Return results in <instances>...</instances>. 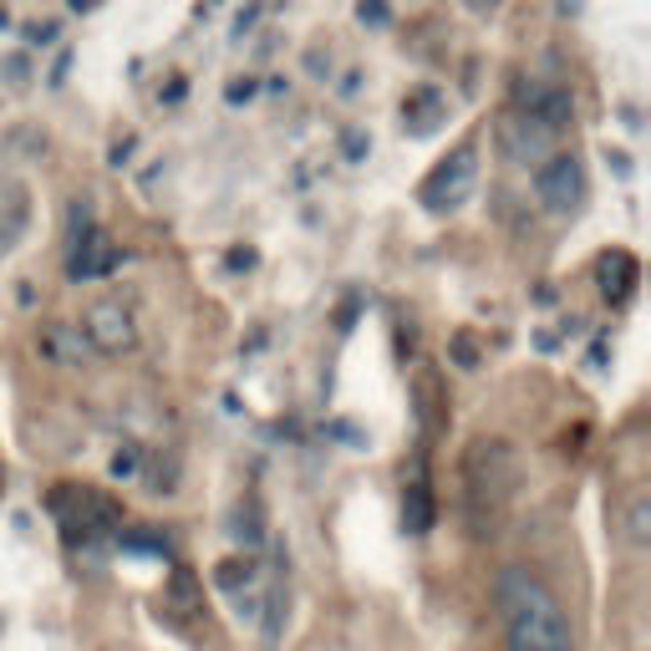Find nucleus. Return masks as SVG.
<instances>
[{
	"instance_id": "obj_8",
	"label": "nucleus",
	"mask_w": 651,
	"mask_h": 651,
	"mask_svg": "<svg viewBox=\"0 0 651 651\" xmlns=\"http://www.w3.org/2000/svg\"><path fill=\"white\" fill-rule=\"evenodd\" d=\"M122 260H128V250L107 240L97 225L82 229L77 240H67V280H102V275H112Z\"/></svg>"
},
{
	"instance_id": "obj_6",
	"label": "nucleus",
	"mask_w": 651,
	"mask_h": 651,
	"mask_svg": "<svg viewBox=\"0 0 651 651\" xmlns=\"http://www.w3.org/2000/svg\"><path fill=\"white\" fill-rule=\"evenodd\" d=\"M474 159H479L474 148H458L453 159H443V169L427 173V184H423V194H417V199H423L433 214L458 209V204L468 199V188H474V173H479V163H474Z\"/></svg>"
},
{
	"instance_id": "obj_14",
	"label": "nucleus",
	"mask_w": 651,
	"mask_h": 651,
	"mask_svg": "<svg viewBox=\"0 0 651 651\" xmlns=\"http://www.w3.org/2000/svg\"><path fill=\"white\" fill-rule=\"evenodd\" d=\"M647 534H651V499L637 493L631 509H626V540H631V545H647Z\"/></svg>"
},
{
	"instance_id": "obj_3",
	"label": "nucleus",
	"mask_w": 651,
	"mask_h": 651,
	"mask_svg": "<svg viewBox=\"0 0 651 651\" xmlns=\"http://www.w3.org/2000/svg\"><path fill=\"white\" fill-rule=\"evenodd\" d=\"M77 326H82V336H87V346H93V357H128V351H138V341H143L133 301H122V295L93 301V306L82 311Z\"/></svg>"
},
{
	"instance_id": "obj_7",
	"label": "nucleus",
	"mask_w": 651,
	"mask_h": 651,
	"mask_svg": "<svg viewBox=\"0 0 651 651\" xmlns=\"http://www.w3.org/2000/svg\"><path fill=\"white\" fill-rule=\"evenodd\" d=\"M36 357L56 372H82L93 361V346L82 336L77 321H41L36 326Z\"/></svg>"
},
{
	"instance_id": "obj_19",
	"label": "nucleus",
	"mask_w": 651,
	"mask_h": 651,
	"mask_svg": "<svg viewBox=\"0 0 651 651\" xmlns=\"http://www.w3.org/2000/svg\"><path fill=\"white\" fill-rule=\"evenodd\" d=\"M229 265H235V270H240V265L250 270V265H254V250H235V254H229Z\"/></svg>"
},
{
	"instance_id": "obj_10",
	"label": "nucleus",
	"mask_w": 651,
	"mask_h": 651,
	"mask_svg": "<svg viewBox=\"0 0 651 651\" xmlns=\"http://www.w3.org/2000/svg\"><path fill=\"white\" fill-rule=\"evenodd\" d=\"M31 229V188L21 178H0V254H11Z\"/></svg>"
},
{
	"instance_id": "obj_5",
	"label": "nucleus",
	"mask_w": 651,
	"mask_h": 651,
	"mask_svg": "<svg viewBox=\"0 0 651 651\" xmlns=\"http://www.w3.org/2000/svg\"><path fill=\"white\" fill-rule=\"evenodd\" d=\"M534 194L550 214H575L585 199V169L575 153H550L540 169H534Z\"/></svg>"
},
{
	"instance_id": "obj_11",
	"label": "nucleus",
	"mask_w": 651,
	"mask_h": 651,
	"mask_svg": "<svg viewBox=\"0 0 651 651\" xmlns=\"http://www.w3.org/2000/svg\"><path fill=\"white\" fill-rule=\"evenodd\" d=\"M596 280H600V295L611 301V306H626L641 285V265L631 250H606L596 260Z\"/></svg>"
},
{
	"instance_id": "obj_13",
	"label": "nucleus",
	"mask_w": 651,
	"mask_h": 651,
	"mask_svg": "<svg viewBox=\"0 0 651 651\" xmlns=\"http://www.w3.org/2000/svg\"><path fill=\"white\" fill-rule=\"evenodd\" d=\"M402 524H408V534L433 530V489H427V474H417V479L402 489Z\"/></svg>"
},
{
	"instance_id": "obj_12",
	"label": "nucleus",
	"mask_w": 651,
	"mask_h": 651,
	"mask_svg": "<svg viewBox=\"0 0 651 651\" xmlns=\"http://www.w3.org/2000/svg\"><path fill=\"white\" fill-rule=\"evenodd\" d=\"M499 143H504V159L509 163H530V159H540V153H545L555 138H550L545 128H534L530 118H514V122H504Z\"/></svg>"
},
{
	"instance_id": "obj_15",
	"label": "nucleus",
	"mask_w": 651,
	"mask_h": 651,
	"mask_svg": "<svg viewBox=\"0 0 651 651\" xmlns=\"http://www.w3.org/2000/svg\"><path fill=\"white\" fill-rule=\"evenodd\" d=\"M448 351H453V361L464 367V372H474L479 367V341H474V332H453V341H448Z\"/></svg>"
},
{
	"instance_id": "obj_4",
	"label": "nucleus",
	"mask_w": 651,
	"mask_h": 651,
	"mask_svg": "<svg viewBox=\"0 0 651 651\" xmlns=\"http://www.w3.org/2000/svg\"><path fill=\"white\" fill-rule=\"evenodd\" d=\"M52 509L62 514L67 530H82V534H107V530H118V519H122V509L107 493L87 489V484H56Z\"/></svg>"
},
{
	"instance_id": "obj_1",
	"label": "nucleus",
	"mask_w": 651,
	"mask_h": 651,
	"mask_svg": "<svg viewBox=\"0 0 651 651\" xmlns=\"http://www.w3.org/2000/svg\"><path fill=\"white\" fill-rule=\"evenodd\" d=\"M499 611H504L509 651H575L565 606H560L555 590L540 575H530V571L499 575Z\"/></svg>"
},
{
	"instance_id": "obj_2",
	"label": "nucleus",
	"mask_w": 651,
	"mask_h": 651,
	"mask_svg": "<svg viewBox=\"0 0 651 651\" xmlns=\"http://www.w3.org/2000/svg\"><path fill=\"white\" fill-rule=\"evenodd\" d=\"M519 489V453L504 438H474L464 453V524L474 540H493Z\"/></svg>"
},
{
	"instance_id": "obj_9",
	"label": "nucleus",
	"mask_w": 651,
	"mask_h": 651,
	"mask_svg": "<svg viewBox=\"0 0 651 651\" xmlns=\"http://www.w3.org/2000/svg\"><path fill=\"white\" fill-rule=\"evenodd\" d=\"M524 118H530L534 128H545L550 138H560L565 128H575V97L565 93V87H555V82L530 87V93H524Z\"/></svg>"
},
{
	"instance_id": "obj_17",
	"label": "nucleus",
	"mask_w": 651,
	"mask_h": 651,
	"mask_svg": "<svg viewBox=\"0 0 651 651\" xmlns=\"http://www.w3.org/2000/svg\"><path fill=\"white\" fill-rule=\"evenodd\" d=\"M214 581H219V585H225V590H235V585H250L254 581V565H250V560H225V565H219V575H214Z\"/></svg>"
},
{
	"instance_id": "obj_16",
	"label": "nucleus",
	"mask_w": 651,
	"mask_h": 651,
	"mask_svg": "<svg viewBox=\"0 0 651 651\" xmlns=\"http://www.w3.org/2000/svg\"><path fill=\"white\" fill-rule=\"evenodd\" d=\"M417 402H423V408H417L423 427H427V433H438V408H433V402H438V382H433V377H423V382H417Z\"/></svg>"
},
{
	"instance_id": "obj_20",
	"label": "nucleus",
	"mask_w": 651,
	"mask_h": 651,
	"mask_svg": "<svg viewBox=\"0 0 651 651\" xmlns=\"http://www.w3.org/2000/svg\"><path fill=\"white\" fill-rule=\"evenodd\" d=\"M468 6H474V11H493V6H499V0H468Z\"/></svg>"
},
{
	"instance_id": "obj_18",
	"label": "nucleus",
	"mask_w": 651,
	"mask_h": 651,
	"mask_svg": "<svg viewBox=\"0 0 651 651\" xmlns=\"http://www.w3.org/2000/svg\"><path fill=\"white\" fill-rule=\"evenodd\" d=\"M138 458H143V453H138V443H122V453H118V458H112V474H118V479H128V474H138Z\"/></svg>"
}]
</instances>
